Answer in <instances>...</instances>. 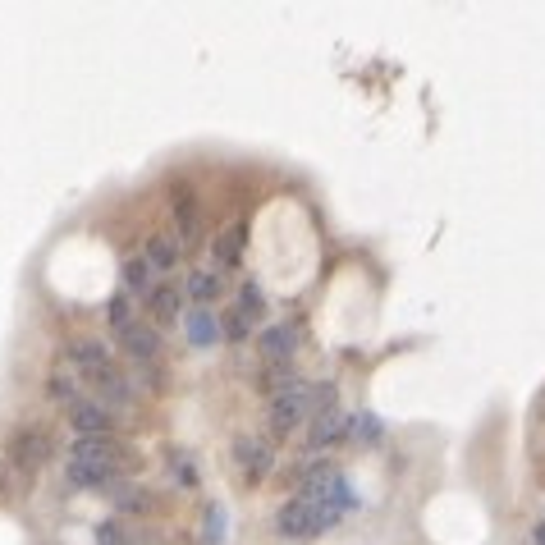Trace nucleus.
Returning a JSON list of instances; mask_svg holds the SVG:
<instances>
[{"mask_svg": "<svg viewBox=\"0 0 545 545\" xmlns=\"http://www.w3.org/2000/svg\"><path fill=\"white\" fill-rule=\"evenodd\" d=\"M339 518H344V509H335V504L294 495V500L275 513V527H280V536H289V541H303V536H317V532H326V527H335Z\"/></svg>", "mask_w": 545, "mask_h": 545, "instance_id": "obj_1", "label": "nucleus"}, {"mask_svg": "<svg viewBox=\"0 0 545 545\" xmlns=\"http://www.w3.org/2000/svg\"><path fill=\"white\" fill-rule=\"evenodd\" d=\"M55 454V440L46 426H19L10 436V445H5V463H14L19 472H28V477H37V468H46Z\"/></svg>", "mask_w": 545, "mask_h": 545, "instance_id": "obj_2", "label": "nucleus"}, {"mask_svg": "<svg viewBox=\"0 0 545 545\" xmlns=\"http://www.w3.org/2000/svg\"><path fill=\"white\" fill-rule=\"evenodd\" d=\"M307 413H312V385L294 381L289 390H280L271 399V431H275V436H289V431H294Z\"/></svg>", "mask_w": 545, "mask_h": 545, "instance_id": "obj_3", "label": "nucleus"}, {"mask_svg": "<svg viewBox=\"0 0 545 545\" xmlns=\"http://www.w3.org/2000/svg\"><path fill=\"white\" fill-rule=\"evenodd\" d=\"M170 216H175V225H179V243L202 239V207H197L188 179H175V184H170Z\"/></svg>", "mask_w": 545, "mask_h": 545, "instance_id": "obj_4", "label": "nucleus"}, {"mask_svg": "<svg viewBox=\"0 0 545 545\" xmlns=\"http://www.w3.org/2000/svg\"><path fill=\"white\" fill-rule=\"evenodd\" d=\"M69 463H88V468L120 472L124 463H129V454H124V445L115 436H106V440H74V445H69Z\"/></svg>", "mask_w": 545, "mask_h": 545, "instance_id": "obj_5", "label": "nucleus"}, {"mask_svg": "<svg viewBox=\"0 0 545 545\" xmlns=\"http://www.w3.org/2000/svg\"><path fill=\"white\" fill-rule=\"evenodd\" d=\"M88 381H92V390L101 394L97 404H101V408H110V413H120V408H129V404H133V394H138V385H133L129 376H124V371H120V367L92 371Z\"/></svg>", "mask_w": 545, "mask_h": 545, "instance_id": "obj_6", "label": "nucleus"}, {"mask_svg": "<svg viewBox=\"0 0 545 545\" xmlns=\"http://www.w3.org/2000/svg\"><path fill=\"white\" fill-rule=\"evenodd\" d=\"M110 426H115V413H110V408L92 404V399L69 404V431H78V440H106Z\"/></svg>", "mask_w": 545, "mask_h": 545, "instance_id": "obj_7", "label": "nucleus"}, {"mask_svg": "<svg viewBox=\"0 0 545 545\" xmlns=\"http://www.w3.org/2000/svg\"><path fill=\"white\" fill-rule=\"evenodd\" d=\"M60 358L65 362H74L83 376H92V371H106V367H115L110 362V344L106 339H92V335H78V339H69L65 349H60Z\"/></svg>", "mask_w": 545, "mask_h": 545, "instance_id": "obj_8", "label": "nucleus"}, {"mask_svg": "<svg viewBox=\"0 0 545 545\" xmlns=\"http://www.w3.org/2000/svg\"><path fill=\"white\" fill-rule=\"evenodd\" d=\"M184 303H188V294H184V284H175V280H156V289L142 298V307L152 312V321H184L188 317Z\"/></svg>", "mask_w": 545, "mask_h": 545, "instance_id": "obj_9", "label": "nucleus"}, {"mask_svg": "<svg viewBox=\"0 0 545 545\" xmlns=\"http://www.w3.org/2000/svg\"><path fill=\"white\" fill-rule=\"evenodd\" d=\"M234 458H239V468L248 481H262L266 472L275 468V449L271 440H257V436H239L234 440Z\"/></svg>", "mask_w": 545, "mask_h": 545, "instance_id": "obj_10", "label": "nucleus"}, {"mask_svg": "<svg viewBox=\"0 0 545 545\" xmlns=\"http://www.w3.org/2000/svg\"><path fill=\"white\" fill-rule=\"evenodd\" d=\"M298 349V330L289 326V321H275V326H266L262 335H257V353H262L271 367H284V362L294 358Z\"/></svg>", "mask_w": 545, "mask_h": 545, "instance_id": "obj_11", "label": "nucleus"}, {"mask_svg": "<svg viewBox=\"0 0 545 545\" xmlns=\"http://www.w3.org/2000/svg\"><path fill=\"white\" fill-rule=\"evenodd\" d=\"M243 248H248V225H243V220H234V225H225L216 239H211L216 271H234V266L243 262Z\"/></svg>", "mask_w": 545, "mask_h": 545, "instance_id": "obj_12", "label": "nucleus"}, {"mask_svg": "<svg viewBox=\"0 0 545 545\" xmlns=\"http://www.w3.org/2000/svg\"><path fill=\"white\" fill-rule=\"evenodd\" d=\"M110 500L120 504L124 513H156L161 509V504H156V491H147V486H138V481H115V486H110Z\"/></svg>", "mask_w": 545, "mask_h": 545, "instance_id": "obj_13", "label": "nucleus"}, {"mask_svg": "<svg viewBox=\"0 0 545 545\" xmlns=\"http://www.w3.org/2000/svg\"><path fill=\"white\" fill-rule=\"evenodd\" d=\"M349 413H339V408H330V413H317L312 417V449H326V445H339V440H349Z\"/></svg>", "mask_w": 545, "mask_h": 545, "instance_id": "obj_14", "label": "nucleus"}, {"mask_svg": "<svg viewBox=\"0 0 545 545\" xmlns=\"http://www.w3.org/2000/svg\"><path fill=\"white\" fill-rule=\"evenodd\" d=\"M184 330H188V339H193L197 349H211L216 339H225V330H220V317L211 312V307H193L184 317Z\"/></svg>", "mask_w": 545, "mask_h": 545, "instance_id": "obj_15", "label": "nucleus"}, {"mask_svg": "<svg viewBox=\"0 0 545 545\" xmlns=\"http://www.w3.org/2000/svg\"><path fill=\"white\" fill-rule=\"evenodd\" d=\"M65 481L69 486H78V491H110V486L120 481V472L88 468V463H65Z\"/></svg>", "mask_w": 545, "mask_h": 545, "instance_id": "obj_16", "label": "nucleus"}, {"mask_svg": "<svg viewBox=\"0 0 545 545\" xmlns=\"http://www.w3.org/2000/svg\"><path fill=\"white\" fill-rule=\"evenodd\" d=\"M120 344L129 349L133 362H156V358H161V335H156V326H142V321L120 339Z\"/></svg>", "mask_w": 545, "mask_h": 545, "instance_id": "obj_17", "label": "nucleus"}, {"mask_svg": "<svg viewBox=\"0 0 545 545\" xmlns=\"http://www.w3.org/2000/svg\"><path fill=\"white\" fill-rule=\"evenodd\" d=\"M179 252H184V243H179V234H152L147 239V262H152V271H175L179 266Z\"/></svg>", "mask_w": 545, "mask_h": 545, "instance_id": "obj_18", "label": "nucleus"}, {"mask_svg": "<svg viewBox=\"0 0 545 545\" xmlns=\"http://www.w3.org/2000/svg\"><path fill=\"white\" fill-rule=\"evenodd\" d=\"M120 280H124V294H138V298H147L156 289V271L147 257H129L120 266Z\"/></svg>", "mask_w": 545, "mask_h": 545, "instance_id": "obj_19", "label": "nucleus"}, {"mask_svg": "<svg viewBox=\"0 0 545 545\" xmlns=\"http://www.w3.org/2000/svg\"><path fill=\"white\" fill-rule=\"evenodd\" d=\"M184 294L193 298L197 307H207L211 298L225 294V280H220V271H193V275L184 280Z\"/></svg>", "mask_w": 545, "mask_h": 545, "instance_id": "obj_20", "label": "nucleus"}, {"mask_svg": "<svg viewBox=\"0 0 545 545\" xmlns=\"http://www.w3.org/2000/svg\"><path fill=\"white\" fill-rule=\"evenodd\" d=\"M106 321H110V330H115V339H124L138 321H133V303H129V294H115L106 303Z\"/></svg>", "mask_w": 545, "mask_h": 545, "instance_id": "obj_21", "label": "nucleus"}, {"mask_svg": "<svg viewBox=\"0 0 545 545\" xmlns=\"http://www.w3.org/2000/svg\"><path fill=\"white\" fill-rule=\"evenodd\" d=\"M381 431H385V426H381V417H376V413H358L349 422V440H358V445H376Z\"/></svg>", "mask_w": 545, "mask_h": 545, "instance_id": "obj_22", "label": "nucleus"}, {"mask_svg": "<svg viewBox=\"0 0 545 545\" xmlns=\"http://www.w3.org/2000/svg\"><path fill=\"white\" fill-rule=\"evenodd\" d=\"M202 541L207 545L225 541V509L220 504H207V513H202Z\"/></svg>", "mask_w": 545, "mask_h": 545, "instance_id": "obj_23", "label": "nucleus"}, {"mask_svg": "<svg viewBox=\"0 0 545 545\" xmlns=\"http://www.w3.org/2000/svg\"><path fill=\"white\" fill-rule=\"evenodd\" d=\"M28 481H33L28 472H19L14 463H0V495H10V500H14V495H19Z\"/></svg>", "mask_w": 545, "mask_h": 545, "instance_id": "obj_24", "label": "nucleus"}, {"mask_svg": "<svg viewBox=\"0 0 545 545\" xmlns=\"http://www.w3.org/2000/svg\"><path fill=\"white\" fill-rule=\"evenodd\" d=\"M248 321H252V317H243L239 307H229L225 317H220V330H225V339H248V330H252Z\"/></svg>", "mask_w": 545, "mask_h": 545, "instance_id": "obj_25", "label": "nucleus"}, {"mask_svg": "<svg viewBox=\"0 0 545 545\" xmlns=\"http://www.w3.org/2000/svg\"><path fill=\"white\" fill-rule=\"evenodd\" d=\"M170 477H175L179 486H197V468H193V458L179 454V449H175V454H170Z\"/></svg>", "mask_w": 545, "mask_h": 545, "instance_id": "obj_26", "label": "nucleus"}, {"mask_svg": "<svg viewBox=\"0 0 545 545\" xmlns=\"http://www.w3.org/2000/svg\"><path fill=\"white\" fill-rule=\"evenodd\" d=\"M262 307H266V294H262V289H257V284H243V289H239V312H243V317H257V312H262Z\"/></svg>", "mask_w": 545, "mask_h": 545, "instance_id": "obj_27", "label": "nucleus"}, {"mask_svg": "<svg viewBox=\"0 0 545 545\" xmlns=\"http://www.w3.org/2000/svg\"><path fill=\"white\" fill-rule=\"evenodd\" d=\"M92 536H97V545H129L133 541V536L124 532V523H115V518H110V523H97Z\"/></svg>", "mask_w": 545, "mask_h": 545, "instance_id": "obj_28", "label": "nucleus"}, {"mask_svg": "<svg viewBox=\"0 0 545 545\" xmlns=\"http://www.w3.org/2000/svg\"><path fill=\"white\" fill-rule=\"evenodd\" d=\"M46 390H51V399H74L78 385H74V376H65V371H55L51 381H46ZM74 404H78V399H74Z\"/></svg>", "mask_w": 545, "mask_h": 545, "instance_id": "obj_29", "label": "nucleus"}, {"mask_svg": "<svg viewBox=\"0 0 545 545\" xmlns=\"http://www.w3.org/2000/svg\"><path fill=\"white\" fill-rule=\"evenodd\" d=\"M532 545H545V523H541V527H536V532H532Z\"/></svg>", "mask_w": 545, "mask_h": 545, "instance_id": "obj_30", "label": "nucleus"}]
</instances>
